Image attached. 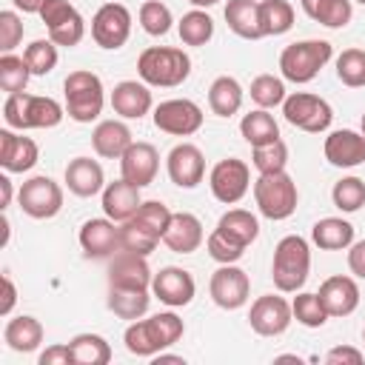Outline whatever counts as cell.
Returning a JSON list of instances; mask_svg holds the SVG:
<instances>
[{
	"mask_svg": "<svg viewBox=\"0 0 365 365\" xmlns=\"http://www.w3.org/2000/svg\"><path fill=\"white\" fill-rule=\"evenodd\" d=\"M131 143H134L131 140V131H128V125L123 120H103L91 131V145L106 160H120L128 151Z\"/></svg>",
	"mask_w": 365,
	"mask_h": 365,
	"instance_id": "obj_27",
	"label": "cell"
},
{
	"mask_svg": "<svg viewBox=\"0 0 365 365\" xmlns=\"http://www.w3.org/2000/svg\"><path fill=\"white\" fill-rule=\"evenodd\" d=\"M151 268L145 257L131 251H117L108 265V285L117 288H151Z\"/></svg>",
	"mask_w": 365,
	"mask_h": 365,
	"instance_id": "obj_20",
	"label": "cell"
},
{
	"mask_svg": "<svg viewBox=\"0 0 365 365\" xmlns=\"http://www.w3.org/2000/svg\"><path fill=\"white\" fill-rule=\"evenodd\" d=\"M225 23L242 40H259V37H265L262 34V26H259V3L257 0H228V6H225Z\"/></svg>",
	"mask_w": 365,
	"mask_h": 365,
	"instance_id": "obj_28",
	"label": "cell"
},
{
	"mask_svg": "<svg viewBox=\"0 0 365 365\" xmlns=\"http://www.w3.org/2000/svg\"><path fill=\"white\" fill-rule=\"evenodd\" d=\"M291 319H294L291 302H285L277 294L257 297L254 305H251V311H248V322H251V328L259 336H279V334H285V328L291 325Z\"/></svg>",
	"mask_w": 365,
	"mask_h": 365,
	"instance_id": "obj_14",
	"label": "cell"
},
{
	"mask_svg": "<svg viewBox=\"0 0 365 365\" xmlns=\"http://www.w3.org/2000/svg\"><path fill=\"white\" fill-rule=\"evenodd\" d=\"M362 339H365V331H362Z\"/></svg>",
	"mask_w": 365,
	"mask_h": 365,
	"instance_id": "obj_61",
	"label": "cell"
},
{
	"mask_svg": "<svg viewBox=\"0 0 365 365\" xmlns=\"http://www.w3.org/2000/svg\"><path fill=\"white\" fill-rule=\"evenodd\" d=\"M66 185L77 197H94L106 188V174L103 165L91 157H74L66 165Z\"/></svg>",
	"mask_w": 365,
	"mask_h": 365,
	"instance_id": "obj_26",
	"label": "cell"
},
{
	"mask_svg": "<svg viewBox=\"0 0 365 365\" xmlns=\"http://www.w3.org/2000/svg\"><path fill=\"white\" fill-rule=\"evenodd\" d=\"M259 26L265 37L285 34L294 26V6L288 0H262L259 3Z\"/></svg>",
	"mask_w": 365,
	"mask_h": 365,
	"instance_id": "obj_37",
	"label": "cell"
},
{
	"mask_svg": "<svg viewBox=\"0 0 365 365\" xmlns=\"http://www.w3.org/2000/svg\"><path fill=\"white\" fill-rule=\"evenodd\" d=\"M168 177L180 188H197L205 177V157L194 143H180L168 151Z\"/></svg>",
	"mask_w": 365,
	"mask_h": 365,
	"instance_id": "obj_17",
	"label": "cell"
},
{
	"mask_svg": "<svg viewBox=\"0 0 365 365\" xmlns=\"http://www.w3.org/2000/svg\"><path fill=\"white\" fill-rule=\"evenodd\" d=\"M151 103L154 100H151L148 86L145 83H137V80H123L111 91V108L123 120H140L143 114L151 111Z\"/></svg>",
	"mask_w": 365,
	"mask_h": 365,
	"instance_id": "obj_25",
	"label": "cell"
},
{
	"mask_svg": "<svg viewBox=\"0 0 365 365\" xmlns=\"http://www.w3.org/2000/svg\"><path fill=\"white\" fill-rule=\"evenodd\" d=\"M362 134H365V114H362Z\"/></svg>",
	"mask_w": 365,
	"mask_h": 365,
	"instance_id": "obj_59",
	"label": "cell"
},
{
	"mask_svg": "<svg viewBox=\"0 0 365 365\" xmlns=\"http://www.w3.org/2000/svg\"><path fill=\"white\" fill-rule=\"evenodd\" d=\"M74 14H80L68 0H46L40 9V20L46 23V29H57L60 23L71 20Z\"/></svg>",
	"mask_w": 365,
	"mask_h": 365,
	"instance_id": "obj_51",
	"label": "cell"
},
{
	"mask_svg": "<svg viewBox=\"0 0 365 365\" xmlns=\"http://www.w3.org/2000/svg\"><path fill=\"white\" fill-rule=\"evenodd\" d=\"M29 77H31V68H29L26 57H17V54H11V51L0 57V88H3L6 94H20V91H26Z\"/></svg>",
	"mask_w": 365,
	"mask_h": 365,
	"instance_id": "obj_40",
	"label": "cell"
},
{
	"mask_svg": "<svg viewBox=\"0 0 365 365\" xmlns=\"http://www.w3.org/2000/svg\"><path fill=\"white\" fill-rule=\"evenodd\" d=\"M66 117V108L54 97L40 94H9L3 103V120L9 128L26 131V128H54Z\"/></svg>",
	"mask_w": 365,
	"mask_h": 365,
	"instance_id": "obj_2",
	"label": "cell"
},
{
	"mask_svg": "<svg viewBox=\"0 0 365 365\" xmlns=\"http://www.w3.org/2000/svg\"><path fill=\"white\" fill-rule=\"evenodd\" d=\"M251 163H254V168L259 174L285 171V165H288V145L282 140H274V143H265V145H254Z\"/></svg>",
	"mask_w": 365,
	"mask_h": 365,
	"instance_id": "obj_43",
	"label": "cell"
},
{
	"mask_svg": "<svg viewBox=\"0 0 365 365\" xmlns=\"http://www.w3.org/2000/svg\"><path fill=\"white\" fill-rule=\"evenodd\" d=\"M208 185H211V194H214L220 202L234 205V202H240V200L248 194V188H251V168H248L242 160H237V157H225V160H220V163L211 168Z\"/></svg>",
	"mask_w": 365,
	"mask_h": 365,
	"instance_id": "obj_10",
	"label": "cell"
},
{
	"mask_svg": "<svg viewBox=\"0 0 365 365\" xmlns=\"http://www.w3.org/2000/svg\"><path fill=\"white\" fill-rule=\"evenodd\" d=\"M131 34V11L123 3H106L91 17V37L100 48H120Z\"/></svg>",
	"mask_w": 365,
	"mask_h": 365,
	"instance_id": "obj_11",
	"label": "cell"
},
{
	"mask_svg": "<svg viewBox=\"0 0 365 365\" xmlns=\"http://www.w3.org/2000/svg\"><path fill=\"white\" fill-rule=\"evenodd\" d=\"M311 271V248L299 234H288L277 242L274 248V262H271V277L277 291L294 294L305 285Z\"/></svg>",
	"mask_w": 365,
	"mask_h": 365,
	"instance_id": "obj_4",
	"label": "cell"
},
{
	"mask_svg": "<svg viewBox=\"0 0 365 365\" xmlns=\"http://www.w3.org/2000/svg\"><path fill=\"white\" fill-rule=\"evenodd\" d=\"M80 248L91 259H111L120 251V228L108 217L86 220L80 228Z\"/></svg>",
	"mask_w": 365,
	"mask_h": 365,
	"instance_id": "obj_16",
	"label": "cell"
},
{
	"mask_svg": "<svg viewBox=\"0 0 365 365\" xmlns=\"http://www.w3.org/2000/svg\"><path fill=\"white\" fill-rule=\"evenodd\" d=\"M134 220H137L140 225H145L148 231H154V234L163 240V234H165V228H168V222H171V211H168V205L160 202V200H145V202L137 208Z\"/></svg>",
	"mask_w": 365,
	"mask_h": 365,
	"instance_id": "obj_48",
	"label": "cell"
},
{
	"mask_svg": "<svg viewBox=\"0 0 365 365\" xmlns=\"http://www.w3.org/2000/svg\"><path fill=\"white\" fill-rule=\"evenodd\" d=\"M140 205H143V200H140V188L137 185H131L123 177L114 180V182H106V188H103V211H106L108 220L125 222V220H131L137 214Z\"/></svg>",
	"mask_w": 365,
	"mask_h": 365,
	"instance_id": "obj_23",
	"label": "cell"
},
{
	"mask_svg": "<svg viewBox=\"0 0 365 365\" xmlns=\"http://www.w3.org/2000/svg\"><path fill=\"white\" fill-rule=\"evenodd\" d=\"M208 291H211V299L225 308V311H237L248 302V294H251V279L242 268H237L234 262L228 265H220L214 274H211V282H208Z\"/></svg>",
	"mask_w": 365,
	"mask_h": 365,
	"instance_id": "obj_13",
	"label": "cell"
},
{
	"mask_svg": "<svg viewBox=\"0 0 365 365\" xmlns=\"http://www.w3.org/2000/svg\"><path fill=\"white\" fill-rule=\"evenodd\" d=\"M23 57H26L31 74L46 77V74L54 71V66H57V43H51L48 37H46V40H34V43L26 46Z\"/></svg>",
	"mask_w": 365,
	"mask_h": 365,
	"instance_id": "obj_47",
	"label": "cell"
},
{
	"mask_svg": "<svg viewBox=\"0 0 365 365\" xmlns=\"http://www.w3.org/2000/svg\"><path fill=\"white\" fill-rule=\"evenodd\" d=\"M331 200L339 211L345 214H354L365 205V180L359 177H342L339 182H334L331 188Z\"/></svg>",
	"mask_w": 365,
	"mask_h": 365,
	"instance_id": "obj_41",
	"label": "cell"
},
{
	"mask_svg": "<svg viewBox=\"0 0 365 365\" xmlns=\"http://www.w3.org/2000/svg\"><path fill=\"white\" fill-rule=\"evenodd\" d=\"M14 302H17V288H14L11 277H9V274H3V302H0V314H3V317H9V314H11V308H14Z\"/></svg>",
	"mask_w": 365,
	"mask_h": 365,
	"instance_id": "obj_55",
	"label": "cell"
},
{
	"mask_svg": "<svg viewBox=\"0 0 365 365\" xmlns=\"http://www.w3.org/2000/svg\"><path fill=\"white\" fill-rule=\"evenodd\" d=\"M217 231L225 234L228 240H234V242H240V245L248 248V245L259 237V222H257V217H254L251 211H245V208H231V211H225V214L220 217Z\"/></svg>",
	"mask_w": 365,
	"mask_h": 365,
	"instance_id": "obj_32",
	"label": "cell"
},
{
	"mask_svg": "<svg viewBox=\"0 0 365 365\" xmlns=\"http://www.w3.org/2000/svg\"><path fill=\"white\" fill-rule=\"evenodd\" d=\"M177 31H180V40L185 46H205L214 37V20L202 9H191L177 23Z\"/></svg>",
	"mask_w": 365,
	"mask_h": 365,
	"instance_id": "obj_39",
	"label": "cell"
},
{
	"mask_svg": "<svg viewBox=\"0 0 365 365\" xmlns=\"http://www.w3.org/2000/svg\"><path fill=\"white\" fill-rule=\"evenodd\" d=\"M37 362H40V365H74L71 345H68V342H66V345H51V348H46V351L40 354Z\"/></svg>",
	"mask_w": 365,
	"mask_h": 365,
	"instance_id": "obj_52",
	"label": "cell"
},
{
	"mask_svg": "<svg viewBox=\"0 0 365 365\" xmlns=\"http://www.w3.org/2000/svg\"><path fill=\"white\" fill-rule=\"evenodd\" d=\"M17 200H20L23 214H29L34 220H51L63 208V188L51 177L37 174V177H31L20 185Z\"/></svg>",
	"mask_w": 365,
	"mask_h": 365,
	"instance_id": "obj_9",
	"label": "cell"
},
{
	"mask_svg": "<svg viewBox=\"0 0 365 365\" xmlns=\"http://www.w3.org/2000/svg\"><path fill=\"white\" fill-rule=\"evenodd\" d=\"M311 240L322 251H342V248H351V242H354V225L342 217H325V220L314 222Z\"/></svg>",
	"mask_w": 365,
	"mask_h": 365,
	"instance_id": "obj_30",
	"label": "cell"
},
{
	"mask_svg": "<svg viewBox=\"0 0 365 365\" xmlns=\"http://www.w3.org/2000/svg\"><path fill=\"white\" fill-rule=\"evenodd\" d=\"M185 334V325L177 314L171 311H160L148 319H131V325L125 328V348L134 356H157L160 351H165L168 345H174L180 336Z\"/></svg>",
	"mask_w": 365,
	"mask_h": 365,
	"instance_id": "obj_1",
	"label": "cell"
},
{
	"mask_svg": "<svg viewBox=\"0 0 365 365\" xmlns=\"http://www.w3.org/2000/svg\"><path fill=\"white\" fill-rule=\"evenodd\" d=\"M254 200H257V208H259L262 217H268V220H288L297 211L299 191H297V182L285 171L259 174L254 180Z\"/></svg>",
	"mask_w": 365,
	"mask_h": 365,
	"instance_id": "obj_7",
	"label": "cell"
},
{
	"mask_svg": "<svg viewBox=\"0 0 365 365\" xmlns=\"http://www.w3.org/2000/svg\"><path fill=\"white\" fill-rule=\"evenodd\" d=\"M282 114L291 125L308 131V134H319L331 125L334 120V111L328 106V100L317 97V94H308V91H294L285 97L282 103Z\"/></svg>",
	"mask_w": 365,
	"mask_h": 365,
	"instance_id": "obj_8",
	"label": "cell"
},
{
	"mask_svg": "<svg viewBox=\"0 0 365 365\" xmlns=\"http://www.w3.org/2000/svg\"><path fill=\"white\" fill-rule=\"evenodd\" d=\"M3 339H6V345H9L11 351H17V354H31V351H37L40 342H43V325H40V319H34V317H29V314H20V317H14V319L6 322Z\"/></svg>",
	"mask_w": 365,
	"mask_h": 365,
	"instance_id": "obj_29",
	"label": "cell"
},
{
	"mask_svg": "<svg viewBox=\"0 0 365 365\" xmlns=\"http://www.w3.org/2000/svg\"><path fill=\"white\" fill-rule=\"evenodd\" d=\"M137 74L145 86L174 88L188 80L191 74V57L182 48L171 46H151L137 57Z\"/></svg>",
	"mask_w": 365,
	"mask_h": 365,
	"instance_id": "obj_3",
	"label": "cell"
},
{
	"mask_svg": "<svg viewBox=\"0 0 365 365\" xmlns=\"http://www.w3.org/2000/svg\"><path fill=\"white\" fill-rule=\"evenodd\" d=\"M157 168H160V154H157V148L151 143H140L137 140L120 157V174H123V180H128L137 188L151 185L154 177H157Z\"/></svg>",
	"mask_w": 365,
	"mask_h": 365,
	"instance_id": "obj_18",
	"label": "cell"
},
{
	"mask_svg": "<svg viewBox=\"0 0 365 365\" xmlns=\"http://www.w3.org/2000/svg\"><path fill=\"white\" fill-rule=\"evenodd\" d=\"M348 268H351L354 277L365 279V240L351 242V251H348Z\"/></svg>",
	"mask_w": 365,
	"mask_h": 365,
	"instance_id": "obj_54",
	"label": "cell"
},
{
	"mask_svg": "<svg viewBox=\"0 0 365 365\" xmlns=\"http://www.w3.org/2000/svg\"><path fill=\"white\" fill-rule=\"evenodd\" d=\"M325 362L328 365H359L362 362V351L351 348V345H336L325 354Z\"/></svg>",
	"mask_w": 365,
	"mask_h": 365,
	"instance_id": "obj_53",
	"label": "cell"
},
{
	"mask_svg": "<svg viewBox=\"0 0 365 365\" xmlns=\"http://www.w3.org/2000/svg\"><path fill=\"white\" fill-rule=\"evenodd\" d=\"M240 134H242V140L254 148V145H265V143L279 140V125H277V120L268 114V108H254V111L242 114V120H240Z\"/></svg>",
	"mask_w": 365,
	"mask_h": 365,
	"instance_id": "obj_31",
	"label": "cell"
},
{
	"mask_svg": "<svg viewBox=\"0 0 365 365\" xmlns=\"http://www.w3.org/2000/svg\"><path fill=\"white\" fill-rule=\"evenodd\" d=\"M9 202H11V180L3 174L0 177V208H9Z\"/></svg>",
	"mask_w": 365,
	"mask_h": 365,
	"instance_id": "obj_57",
	"label": "cell"
},
{
	"mask_svg": "<svg viewBox=\"0 0 365 365\" xmlns=\"http://www.w3.org/2000/svg\"><path fill=\"white\" fill-rule=\"evenodd\" d=\"M163 242L174 254H194L202 245V222L188 211H177V214H171Z\"/></svg>",
	"mask_w": 365,
	"mask_h": 365,
	"instance_id": "obj_24",
	"label": "cell"
},
{
	"mask_svg": "<svg viewBox=\"0 0 365 365\" xmlns=\"http://www.w3.org/2000/svg\"><path fill=\"white\" fill-rule=\"evenodd\" d=\"M148 288H117L108 285V308L120 319H140L148 311Z\"/></svg>",
	"mask_w": 365,
	"mask_h": 365,
	"instance_id": "obj_34",
	"label": "cell"
},
{
	"mask_svg": "<svg viewBox=\"0 0 365 365\" xmlns=\"http://www.w3.org/2000/svg\"><path fill=\"white\" fill-rule=\"evenodd\" d=\"M157 245H160V237L154 231H148L145 225H140L134 217L120 225V251H131V254L148 257Z\"/></svg>",
	"mask_w": 365,
	"mask_h": 365,
	"instance_id": "obj_38",
	"label": "cell"
},
{
	"mask_svg": "<svg viewBox=\"0 0 365 365\" xmlns=\"http://www.w3.org/2000/svg\"><path fill=\"white\" fill-rule=\"evenodd\" d=\"M71 354L74 365H108L111 362V345L100 334H77L71 336Z\"/></svg>",
	"mask_w": 365,
	"mask_h": 365,
	"instance_id": "obj_36",
	"label": "cell"
},
{
	"mask_svg": "<svg viewBox=\"0 0 365 365\" xmlns=\"http://www.w3.org/2000/svg\"><path fill=\"white\" fill-rule=\"evenodd\" d=\"M194 277L185 271V268H177V265H165L160 268L154 277H151V294L165 302L168 308H182L194 299Z\"/></svg>",
	"mask_w": 365,
	"mask_h": 365,
	"instance_id": "obj_15",
	"label": "cell"
},
{
	"mask_svg": "<svg viewBox=\"0 0 365 365\" xmlns=\"http://www.w3.org/2000/svg\"><path fill=\"white\" fill-rule=\"evenodd\" d=\"M334 48L328 40H299L282 48L279 54V71L291 83H311L319 68L331 60Z\"/></svg>",
	"mask_w": 365,
	"mask_h": 365,
	"instance_id": "obj_6",
	"label": "cell"
},
{
	"mask_svg": "<svg viewBox=\"0 0 365 365\" xmlns=\"http://www.w3.org/2000/svg\"><path fill=\"white\" fill-rule=\"evenodd\" d=\"M325 160L336 168H354L365 163V134L339 128L325 137Z\"/></svg>",
	"mask_w": 365,
	"mask_h": 365,
	"instance_id": "obj_19",
	"label": "cell"
},
{
	"mask_svg": "<svg viewBox=\"0 0 365 365\" xmlns=\"http://www.w3.org/2000/svg\"><path fill=\"white\" fill-rule=\"evenodd\" d=\"M11 3H14V9H20L26 14H40V9H43L46 0H11Z\"/></svg>",
	"mask_w": 365,
	"mask_h": 365,
	"instance_id": "obj_56",
	"label": "cell"
},
{
	"mask_svg": "<svg viewBox=\"0 0 365 365\" xmlns=\"http://www.w3.org/2000/svg\"><path fill=\"white\" fill-rule=\"evenodd\" d=\"M208 106H211V111H214L217 117H231V114H237V111L242 108V86H240L234 77H228V74L217 77V80L211 83V88H208Z\"/></svg>",
	"mask_w": 365,
	"mask_h": 365,
	"instance_id": "obj_33",
	"label": "cell"
},
{
	"mask_svg": "<svg viewBox=\"0 0 365 365\" xmlns=\"http://www.w3.org/2000/svg\"><path fill=\"white\" fill-rule=\"evenodd\" d=\"M191 6H197V9H208V6H214V3H220V0H188Z\"/></svg>",
	"mask_w": 365,
	"mask_h": 365,
	"instance_id": "obj_58",
	"label": "cell"
},
{
	"mask_svg": "<svg viewBox=\"0 0 365 365\" xmlns=\"http://www.w3.org/2000/svg\"><path fill=\"white\" fill-rule=\"evenodd\" d=\"M63 94H66V114L74 123H91L100 117L106 94H103V80L94 71H71L63 80Z\"/></svg>",
	"mask_w": 365,
	"mask_h": 365,
	"instance_id": "obj_5",
	"label": "cell"
},
{
	"mask_svg": "<svg viewBox=\"0 0 365 365\" xmlns=\"http://www.w3.org/2000/svg\"><path fill=\"white\" fill-rule=\"evenodd\" d=\"M37 154L40 151H37V143L31 137H20L11 128H3L0 131V165L9 174L31 171L34 163H37Z\"/></svg>",
	"mask_w": 365,
	"mask_h": 365,
	"instance_id": "obj_21",
	"label": "cell"
},
{
	"mask_svg": "<svg viewBox=\"0 0 365 365\" xmlns=\"http://www.w3.org/2000/svg\"><path fill=\"white\" fill-rule=\"evenodd\" d=\"M319 299L328 311V317H348L356 311L359 305V285L351 279V277H328L322 285H319Z\"/></svg>",
	"mask_w": 365,
	"mask_h": 365,
	"instance_id": "obj_22",
	"label": "cell"
},
{
	"mask_svg": "<svg viewBox=\"0 0 365 365\" xmlns=\"http://www.w3.org/2000/svg\"><path fill=\"white\" fill-rule=\"evenodd\" d=\"M154 125L174 137H191L202 125V108L194 100H165L154 108Z\"/></svg>",
	"mask_w": 365,
	"mask_h": 365,
	"instance_id": "obj_12",
	"label": "cell"
},
{
	"mask_svg": "<svg viewBox=\"0 0 365 365\" xmlns=\"http://www.w3.org/2000/svg\"><path fill=\"white\" fill-rule=\"evenodd\" d=\"M205 248H208V257H211V259H217L220 265L237 262V259L245 254V245H240V242L228 240V237H225V234H220L217 228L208 234V240H205Z\"/></svg>",
	"mask_w": 365,
	"mask_h": 365,
	"instance_id": "obj_49",
	"label": "cell"
},
{
	"mask_svg": "<svg viewBox=\"0 0 365 365\" xmlns=\"http://www.w3.org/2000/svg\"><path fill=\"white\" fill-rule=\"evenodd\" d=\"M171 23H174V17H171V9H168L165 3H160V0H145V3L140 6V26H143L145 34L163 37V34H168Z\"/></svg>",
	"mask_w": 365,
	"mask_h": 365,
	"instance_id": "obj_46",
	"label": "cell"
},
{
	"mask_svg": "<svg viewBox=\"0 0 365 365\" xmlns=\"http://www.w3.org/2000/svg\"><path fill=\"white\" fill-rule=\"evenodd\" d=\"M336 77L348 88H362L365 86V51L362 48H345L336 57Z\"/></svg>",
	"mask_w": 365,
	"mask_h": 365,
	"instance_id": "obj_45",
	"label": "cell"
},
{
	"mask_svg": "<svg viewBox=\"0 0 365 365\" xmlns=\"http://www.w3.org/2000/svg\"><path fill=\"white\" fill-rule=\"evenodd\" d=\"M285 83L274 74H259L251 80V100L259 106V108H274V106H282L285 103Z\"/></svg>",
	"mask_w": 365,
	"mask_h": 365,
	"instance_id": "obj_44",
	"label": "cell"
},
{
	"mask_svg": "<svg viewBox=\"0 0 365 365\" xmlns=\"http://www.w3.org/2000/svg\"><path fill=\"white\" fill-rule=\"evenodd\" d=\"M291 311H294V319L299 325H305V328H322L325 319H328V311H325L319 294H308V291H302V294L294 297Z\"/></svg>",
	"mask_w": 365,
	"mask_h": 365,
	"instance_id": "obj_42",
	"label": "cell"
},
{
	"mask_svg": "<svg viewBox=\"0 0 365 365\" xmlns=\"http://www.w3.org/2000/svg\"><path fill=\"white\" fill-rule=\"evenodd\" d=\"M356 3H362V6H365V0H356Z\"/></svg>",
	"mask_w": 365,
	"mask_h": 365,
	"instance_id": "obj_60",
	"label": "cell"
},
{
	"mask_svg": "<svg viewBox=\"0 0 365 365\" xmlns=\"http://www.w3.org/2000/svg\"><path fill=\"white\" fill-rule=\"evenodd\" d=\"M302 11L328 29H342L351 23L354 6L351 0H302Z\"/></svg>",
	"mask_w": 365,
	"mask_h": 365,
	"instance_id": "obj_35",
	"label": "cell"
},
{
	"mask_svg": "<svg viewBox=\"0 0 365 365\" xmlns=\"http://www.w3.org/2000/svg\"><path fill=\"white\" fill-rule=\"evenodd\" d=\"M20 40H23V20L17 17V11H0V48H3V54H9Z\"/></svg>",
	"mask_w": 365,
	"mask_h": 365,
	"instance_id": "obj_50",
	"label": "cell"
}]
</instances>
